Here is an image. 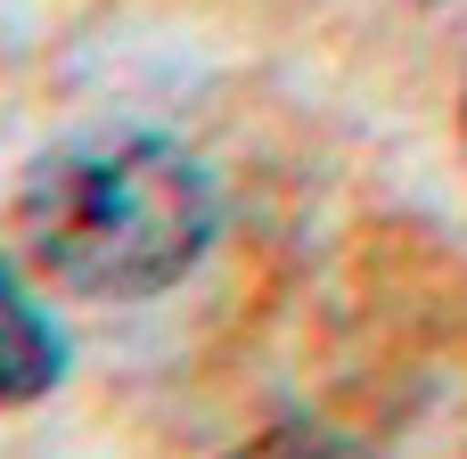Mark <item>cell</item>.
I'll return each instance as SVG.
<instances>
[{"instance_id": "6da1fadb", "label": "cell", "mask_w": 467, "mask_h": 459, "mask_svg": "<svg viewBox=\"0 0 467 459\" xmlns=\"http://www.w3.org/2000/svg\"><path fill=\"white\" fill-rule=\"evenodd\" d=\"M33 263L74 296H156L213 238V181L172 140H82L33 164L16 197Z\"/></svg>"}, {"instance_id": "7a4b0ae2", "label": "cell", "mask_w": 467, "mask_h": 459, "mask_svg": "<svg viewBox=\"0 0 467 459\" xmlns=\"http://www.w3.org/2000/svg\"><path fill=\"white\" fill-rule=\"evenodd\" d=\"M57 370H66L57 329L33 312V296H25L16 271L0 263V402H33V394H49Z\"/></svg>"}]
</instances>
